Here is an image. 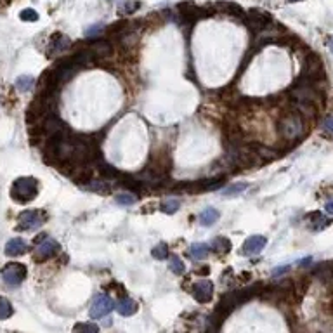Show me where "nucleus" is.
Masks as SVG:
<instances>
[{"label": "nucleus", "mask_w": 333, "mask_h": 333, "mask_svg": "<svg viewBox=\"0 0 333 333\" xmlns=\"http://www.w3.org/2000/svg\"><path fill=\"white\" fill-rule=\"evenodd\" d=\"M307 120L300 115L297 109H290V111H283V115L278 120V132H280L281 139L288 141V143H299L300 139L307 134Z\"/></svg>", "instance_id": "1"}, {"label": "nucleus", "mask_w": 333, "mask_h": 333, "mask_svg": "<svg viewBox=\"0 0 333 333\" xmlns=\"http://www.w3.org/2000/svg\"><path fill=\"white\" fill-rule=\"evenodd\" d=\"M38 194V181L35 177H19L12 182L11 196L17 203H30Z\"/></svg>", "instance_id": "2"}, {"label": "nucleus", "mask_w": 333, "mask_h": 333, "mask_svg": "<svg viewBox=\"0 0 333 333\" xmlns=\"http://www.w3.org/2000/svg\"><path fill=\"white\" fill-rule=\"evenodd\" d=\"M245 25L255 33H261V31L267 30L272 25V17L267 11H261V9H252V11L245 12L243 17Z\"/></svg>", "instance_id": "3"}, {"label": "nucleus", "mask_w": 333, "mask_h": 333, "mask_svg": "<svg viewBox=\"0 0 333 333\" xmlns=\"http://www.w3.org/2000/svg\"><path fill=\"white\" fill-rule=\"evenodd\" d=\"M302 76L311 82H319L325 79V66H323V61L318 54L311 52L305 56Z\"/></svg>", "instance_id": "4"}, {"label": "nucleus", "mask_w": 333, "mask_h": 333, "mask_svg": "<svg viewBox=\"0 0 333 333\" xmlns=\"http://www.w3.org/2000/svg\"><path fill=\"white\" fill-rule=\"evenodd\" d=\"M26 276H28V269H26L25 264H19V262L9 264V266L2 269V280L9 286L21 285Z\"/></svg>", "instance_id": "5"}, {"label": "nucleus", "mask_w": 333, "mask_h": 333, "mask_svg": "<svg viewBox=\"0 0 333 333\" xmlns=\"http://www.w3.org/2000/svg\"><path fill=\"white\" fill-rule=\"evenodd\" d=\"M45 219H47V213L42 210H25L17 216V222H19V229L31 231L42 226Z\"/></svg>", "instance_id": "6"}, {"label": "nucleus", "mask_w": 333, "mask_h": 333, "mask_svg": "<svg viewBox=\"0 0 333 333\" xmlns=\"http://www.w3.org/2000/svg\"><path fill=\"white\" fill-rule=\"evenodd\" d=\"M115 307V302H113L111 297H108V295L104 293H99L97 297L92 300V305H90V318L92 319H101L104 318L106 314L111 312V309Z\"/></svg>", "instance_id": "7"}, {"label": "nucleus", "mask_w": 333, "mask_h": 333, "mask_svg": "<svg viewBox=\"0 0 333 333\" xmlns=\"http://www.w3.org/2000/svg\"><path fill=\"white\" fill-rule=\"evenodd\" d=\"M71 45V40L70 36L63 35V33H56L52 35L51 42H49V47H47V56L49 57H56L59 54H65Z\"/></svg>", "instance_id": "8"}, {"label": "nucleus", "mask_w": 333, "mask_h": 333, "mask_svg": "<svg viewBox=\"0 0 333 333\" xmlns=\"http://www.w3.org/2000/svg\"><path fill=\"white\" fill-rule=\"evenodd\" d=\"M193 297L198 300L200 304L210 302L212 297H213V283L210 280H202V281L194 283Z\"/></svg>", "instance_id": "9"}, {"label": "nucleus", "mask_w": 333, "mask_h": 333, "mask_svg": "<svg viewBox=\"0 0 333 333\" xmlns=\"http://www.w3.org/2000/svg\"><path fill=\"white\" fill-rule=\"evenodd\" d=\"M266 245H267L266 236H261V234L250 236L248 240H245L243 246H241V253L243 255H257L266 248Z\"/></svg>", "instance_id": "10"}, {"label": "nucleus", "mask_w": 333, "mask_h": 333, "mask_svg": "<svg viewBox=\"0 0 333 333\" xmlns=\"http://www.w3.org/2000/svg\"><path fill=\"white\" fill-rule=\"evenodd\" d=\"M59 250V243L54 240H45L42 241L35 250V259L36 261H47V259L54 257Z\"/></svg>", "instance_id": "11"}, {"label": "nucleus", "mask_w": 333, "mask_h": 333, "mask_svg": "<svg viewBox=\"0 0 333 333\" xmlns=\"http://www.w3.org/2000/svg\"><path fill=\"white\" fill-rule=\"evenodd\" d=\"M213 9H216V12H222V14H227L232 17H240V19L245 17V11L234 2H216L213 4Z\"/></svg>", "instance_id": "12"}, {"label": "nucleus", "mask_w": 333, "mask_h": 333, "mask_svg": "<svg viewBox=\"0 0 333 333\" xmlns=\"http://www.w3.org/2000/svg\"><path fill=\"white\" fill-rule=\"evenodd\" d=\"M26 250H28V243H26L25 240L12 238L11 241H7L4 252H6L7 257H19V255L26 253Z\"/></svg>", "instance_id": "13"}, {"label": "nucleus", "mask_w": 333, "mask_h": 333, "mask_svg": "<svg viewBox=\"0 0 333 333\" xmlns=\"http://www.w3.org/2000/svg\"><path fill=\"white\" fill-rule=\"evenodd\" d=\"M115 307H116L118 314H122V316H132V314L138 312L139 305H138V302H135V300H132L129 297H122L116 302Z\"/></svg>", "instance_id": "14"}, {"label": "nucleus", "mask_w": 333, "mask_h": 333, "mask_svg": "<svg viewBox=\"0 0 333 333\" xmlns=\"http://www.w3.org/2000/svg\"><path fill=\"white\" fill-rule=\"evenodd\" d=\"M307 222L312 231H323L325 227L330 226V219L323 216L321 212H312L307 216Z\"/></svg>", "instance_id": "15"}, {"label": "nucleus", "mask_w": 333, "mask_h": 333, "mask_svg": "<svg viewBox=\"0 0 333 333\" xmlns=\"http://www.w3.org/2000/svg\"><path fill=\"white\" fill-rule=\"evenodd\" d=\"M82 188L85 191H92V193H97V194H108L111 186H109L108 181H104V179H92V181H89L87 184H82Z\"/></svg>", "instance_id": "16"}, {"label": "nucleus", "mask_w": 333, "mask_h": 333, "mask_svg": "<svg viewBox=\"0 0 333 333\" xmlns=\"http://www.w3.org/2000/svg\"><path fill=\"white\" fill-rule=\"evenodd\" d=\"M89 51L92 52L95 57H108L109 54H111V45H109L106 40H95V42L90 45Z\"/></svg>", "instance_id": "17"}, {"label": "nucleus", "mask_w": 333, "mask_h": 333, "mask_svg": "<svg viewBox=\"0 0 333 333\" xmlns=\"http://www.w3.org/2000/svg\"><path fill=\"white\" fill-rule=\"evenodd\" d=\"M219 217H221V213H219L216 208H207V210H203L198 216V221H200V224H202V226L208 227V226L216 224V222L219 221Z\"/></svg>", "instance_id": "18"}, {"label": "nucleus", "mask_w": 333, "mask_h": 333, "mask_svg": "<svg viewBox=\"0 0 333 333\" xmlns=\"http://www.w3.org/2000/svg\"><path fill=\"white\" fill-rule=\"evenodd\" d=\"M208 252H210V245L207 243H194L189 246V255L194 261H203L208 255Z\"/></svg>", "instance_id": "19"}, {"label": "nucleus", "mask_w": 333, "mask_h": 333, "mask_svg": "<svg viewBox=\"0 0 333 333\" xmlns=\"http://www.w3.org/2000/svg\"><path fill=\"white\" fill-rule=\"evenodd\" d=\"M33 84H35V80H33V76H30V75L17 76L16 82H14L16 89L19 90V92H28V90L33 89Z\"/></svg>", "instance_id": "20"}, {"label": "nucleus", "mask_w": 333, "mask_h": 333, "mask_svg": "<svg viewBox=\"0 0 333 333\" xmlns=\"http://www.w3.org/2000/svg\"><path fill=\"white\" fill-rule=\"evenodd\" d=\"M141 7V4L138 2V0H125V2H122L120 6H118V12L120 14H134L135 11Z\"/></svg>", "instance_id": "21"}, {"label": "nucleus", "mask_w": 333, "mask_h": 333, "mask_svg": "<svg viewBox=\"0 0 333 333\" xmlns=\"http://www.w3.org/2000/svg\"><path fill=\"white\" fill-rule=\"evenodd\" d=\"M246 188H248L246 182H238V184L227 186L226 189H222V196H238V194L243 193Z\"/></svg>", "instance_id": "22"}, {"label": "nucleus", "mask_w": 333, "mask_h": 333, "mask_svg": "<svg viewBox=\"0 0 333 333\" xmlns=\"http://www.w3.org/2000/svg\"><path fill=\"white\" fill-rule=\"evenodd\" d=\"M210 250H217V252H224L227 253L231 250V241L227 238H216L212 241Z\"/></svg>", "instance_id": "23"}, {"label": "nucleus", "mask_w": 333, "mask_h": 333, "mask_svg": "<svg viewBox=\"0 0 333 333\" xmlns=\"http://www.w3.org/2000/svg\"><path fill=\"white\" fill-rule=\"evenodd\" d=\"M168 267H170V271L174 272V275H177V276H181V275H184V272H186L184 262H182L179 257H172L170 259V264H168Z\"/></svg>", "instance_id": "24"}, {"label": "nucleus", "mask_w": 333, "mask_h": 333, "mask_svg": "<svg viewBox=\"0 0 333 333\" xmlns=\"http://www.w3.org/2000/svg\"><path fill=\"white\" fill-rule=\"evenodd\" d=\"M12 305L6 297H0V319H7L12 316Z\"/></svg>", "instance_id": "25"}, {"label": "nucleus", "mask_w": 333, "mask_h": 333, "mask_svg": "<svg viewBox=\"0 0 333 333\" xmlns=\"http://www.w3.org/2000/svg\"><path fill=\"white\" fill-rule=\"evenodd\" d=\"M73 333H99V326L94 323H80L75 326Z\"/></svg>", "instance_id": "26"}, {"label": "nucleus", "mask_w": 333, "mask_h": 333, "mask_svg": "<svg viewBox=\"0 0 333 333\" xmlns=\"http://www.w3.org/2000/svg\"><path fill=\"white\" fill-rule=\"evenodd\" d=\"M179 207H181L179 200L170 198V200H167V202L162 203V212H165V213H175L177 208H179Z\"/></svg>", "instance_id": "27"}, {"label": "nucleus", "mask_w": 333, "mask_h": 333, "mask_svg": "<svg viewBox=\"0 0 333 333\" xmlns=\"http://www.w3.org/2000/svg\"><path fill=\"white\" fill-rule=\"evenodd\" d=\"M99 174H101L104 179H116V177L120 175L116 172V168L109 167V165H106V163H103V165L99 167Z\"/></svg>", "instance_id": "28"}, {"label": "nucleus", "mask_w": 333, "mask_h": 333, "mask_svg": "<svg viewBox=\"0 0 333 333\" xmlns=\"http://www.w3.org/2000/svg\"><path fill=\"white\" fill-rule=\"evenodd\" d=\"M151 253H153L154 259H158V261H165L167 255H168V246L165 243H160V245L154 246Z\"/></svg>", "instance_id": "29"}, {"label": "nucleus", "mask_w": 333, "mask_h": 333, "mask_svg": "<svg viewBox=\"0 0 333 333\" xmlns=\"http://www.w3.org/2000/svg\"><path fill=\"white\" fill-rule=\"evenodd\" d=\"M116 203L118 205H125V207H129V205H134L135 203V196L130 194V193H120L116 194Z\"/></svg>", "instance_id": "30"}, {"label": "nucleus", "mask_w": 333, "mask_h": 333, "mask_svg": "<svg viewBox=\"0 0 333 333\" xmlns=\"http://www.w3.org/2000/svg\"><path fill=\"white\" fill-rule=\"evenodd\" d=\"M19 17H21L23 21H30V23L38 21V14H36L35 9H25V11H21Z\"/></svg>", "instance_id": "31"}, {"label": "nucleus", "mask_w": 333, "mask_h": 333, "mask_svg": "<svg viewBox=\"0 0 333 333\" xmlns=\"http://www.w3.org/2000/svg\"><path fill=\"white\" fill-rule=\"evenodd\" d=\"M323 129H325V132H328V134L333 135V116H328L326 120L323 122Z\"/></svg>", "instance_id": "32"}, {"label": "nucleus", "mask_w": 333, "mask_h": 333, "mask_svg": "<svg viewBox=\"0 0 333 333\" xmlns=\"http://www.w3.org/2000/svg\"><path fill=\"white\" fill-rule=\"evenodd\" d=\"M290 269H291L290 266H283V267H276V269H275V271H272V276H278V278H280V276H283V275H286V272H288V271H290Z\"/></svg>", "instance_id": "33"}, {"label": "nucleus", "mask_w": 333, "mask_h": 333, "mask_svg": "<svg viewBox=\"0 0 333 333\" xmlns=\"http://www.w3.org/2000/svg\"><path fill=\"white\" fill-rule=\"evenodd\" d=\"M101 30H103V26H101V25H99V26H90V30H87V35H94L95 31H97V33H99V31H101Z\"/></svg>", "instance_id": "34"}, {"label": "nucleus", "mask_w": 333, "mask_h": 333, "mask_svg": "<svg viewBox=\"0 0 333 333\" xmlns=\"http://www.w3.org/2000/svg\"><path fill=\"white\" fill-rule=\"evenodd\" d=\"M326 212L330 213V216H333V202H328L326 203Z\"/></svg>", "instance_id": "35"}, {"label": "nucleus", "mask_w": 333, "mask_h": 333, "mask_svg": "<svg viewBox=\"0 0 333 333\" xmlns=\"http://www.w3.org/2000/svg\"><path fill=\"white\" fill-rule=\"evenodd\" d=\"M11 2H12V0H0V7H7Z\"/></svg>", "instance_id": "36"}, {"label": "nucleus", "mask_w": 333, "mask_h": 333, "mask_svg": "<svg viewBox=\"0 0 333 333\" xmlns=\"http://www.w3.org/2000/svg\"><path fill=\"white\" fill-rule=\"evenodd\" d=\"M286 2H290V4H293V2H302V0H286Z\"/></svg>", "instance_id": "37"}, {"label": "nucleus", "mask_w": 333, "mask_h": 333, "mask_svg": "<svg viewBox=\"0 0 333 333\" xmlns=\"http://www.w3.org/2000/svg\"><path fill=\"white\" fill-rule=\"evenodd\" d=\"M330 49H331V52H333V38L330 40Z\"/></svg>", "instance_id": "38"}]
</instances>
